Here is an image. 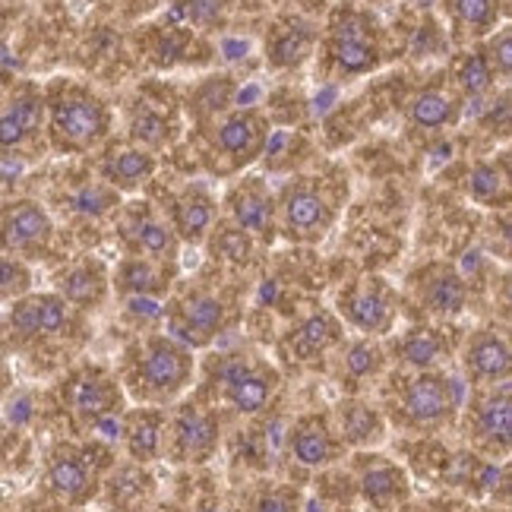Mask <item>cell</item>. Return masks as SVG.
I'll return each instance as SVG.
<instances>
[{
    "instance_id": "ac0fdd59",
    "label": "cell",
    "mask_w": 512,
    "mask_h": 512,
    "mask_svg": "<svg viewBox=\"0 0 512 512\" xmlns=\"http://www.w3.org/2000/svg\"><path fill=\"white\" fill-rule=\"evenodd\" d=\"M48 484L64 503L83 506L95 494V468L86 462V456H80V452L61 449V452H54V456H51Z\"/></svg>"
},
{
    "instance_id": "9c48e42d",
    "label": "cell",
    "mask_w": 512,
    "mask_h": 512,
    "mask_svg": "<svg viewBox=\"0 0 512 512\" xmlns=\"http://www.w3.org/2000/svg\"><path fill=\"white\" fill-rule=\"evenodd\" d=\"M219 380L225 389V402L241 415L263 411L279 389V373L247 358H228L219 370Z\"/></svg>"
},
{
    "instance_id": "4dcf8cb0",
    "label": "cell",
    "mask_w": 512,
    "mask_h": 512,
    "mask_svg": "<svg viewBox=\"0 0 512 512\" xmlns=\"http://www.w3.org/2000/svg\"><path fill=\"white\" fill-rule=\"evenodd\" d=\"M152 478L143 471V465L117 468L108 481V503L121 512H143V506L152 500Z\"/></svg>"
},
{
    "instance_id": "d590c367",
    "label": "cell",
    "mask_w": 512,
    "mask_h": 512,
    "mask_svg": "<svg viewBox=\"0 0 512 512\" xmlns=\"http://www.w3.org/2000/svg\"><path fill=\"white\" fill-rule=\"evenodd\" d=\"M130 140L143 149H162L174 140V121L165 114H159L155 108L143 105L136 108L133 117H130Z\"/></svg>"
},
{
    "instance_id": "3957f363",
    "label": "cell",
    "mask_w": 512,
    "mask_h": 512,
    "mask_svg": "<svg viewBox=\"0 0 512 512\" xmlns=\"http://www.w3.org/2000/svg\"><path fill=\"white\" fill-rule=\"evenodd\" d=\"M459 411V386L443 373L421 370L418 377L399 380L392 392V418L408 430H440Z\"/></svg>"
},
{
    "instance_id": "d6986e66",
    "label": "cell",
    "mask_w": 512,
    "mask_h": 512,
    "mask_svg": "<svg viewBox=\"0 0 512 512\" xmlns=\"http://www.w3.org/2000/svg\"><path fill=\"white\" fill-rule=\"evenodd\" d=\"M45 114V95L35 86H23L10 105L0 111V149H19L29 136L38 133Z\"/></svg>"
},
{
    "instance_id": "5bb4252c",
    "label": "cell",
    "mask_w": 512,
    "mask_h": 512,
    "mask_svg": "<svg viewBox=\"0 0 512 512\" xmlns=\"http://www.w3.org/2000/svg\"><path fill=\"white\" fill-rule=\"evenodd\" d=\"M10 326L19 336H61L70 326V307L61 294H38L19 301L10 313Z\"/></svg>"
},
{
    "instance_id": "5b68a950",
    "label": "cell",
    "mask_w": 512,
    "mask_h": 512,
    "mask_svg": "<svg viewBox=\"0 0 512 512\" xmlns=\"http://www.w3.org/2000/svg\"><path fill=\"white\" fill-rule=\"evenodd\" d=\"M282 228L298 241H317L329 231L336 219V203H332L329 187L317 184V177H304L282 190L279 196Z\"/></svg>"
},
{
    "instance_id": "b9f144b4",
    "label": "cell",
    "mask_w": 512,
    "mask_h": 512,
    "mask_svg": "<svg viewBox=\"0 0 512 512\" xmlns=\"http://www.w3.org/2000/svg\"><path fill=\"white\" fill-rule=\"evenodd\" d=\"M512 32L509 29H500L497 35H490V42L484 48V57L494 67V73L500 80H509V67H512Z\"/></svg>"
},
{
    "instance_id": "e575fe53",
    "label": "cell",
    "mask_w": 512,
    "mask_h": 512,
    "mask_svg": "<svg viewBox=\"0 0 512 512\" xmlns=\"http://www.w3.org/2000/svg\"><path fill=\"white\" fill-rule=\"evenodd\" d=\"M468 193L481 206H503L509 200V174L506 165L481 162L468 174Z\"/></svg>"
},
{
    "instance_id": "484cf974",
    "label": "cell",
    "mask_w": 512,
    "mask_h": 512,
    "mask_svg": "<svg viewBox=\"0 0 512 512\" xmlns=\"http://www.w3.org/2000/svg\"><path fill=\"white\" fill-rule=\"evenodd\" d=\"M339 440L342 446H354V449H367L386 440V418L377 408L351 399L339 405Z\"/></svg>"
},
{
    "instance_id": "74e56055",
    "label": "cell",
    "mask_w": 512,
    "mask_h": 512,
    "mask_svg": "<svg viewBox=\"0 0 512 512\" xmlns=\"http://www.w3.org/2000/svg\"><path fill=\"white\" fill-rule=\"evenodd\" d=\"M452 76H456V86L465 95H484L490 86H494L497 73L490 67V61L484 57V51H468L462 54L456 67H452Z\"/></svg>"
},
{
    "instance_id": "83f0119b",
    "label": "cell",
    "mask_w": 512,
    "mask_h": 512,
    "mask_svg": "<svg viewBox=\"0 0 512 512\" xmlns=\"http://www.w3.org/2000/svg\"><path fill=\"white\" fill-rule=\"evenodd\" d=\"M313 42H317V35H313V29L307 23H301V19H288V23L275 26L272 35L266 38V61L279 70L298 67L313 51Z\"/></svg>"
},
{
    "instance_id": "ffe728a7",
    "label": "cell",
    "mask_w": 512,
    "mask_h": 512,
    "mask_svg": "<svg viewBox=\"0 0 512 512\" xmlns=\"http://www.w3.org/2000/svg\"><path fill=\"white\" fill-rule=\"evenodd\" d=\"M512 370V354L506 336L494 329L478 332L465 348V373L475 383H506Z\"/></svg>"
},
{
    "instance_id": "d6a6232c",
    "label": "cell",
    "mask_w": 512,
    "mask_h": 512,
    "mask_svg": "<svg viewBox=\"0 0 512 512\" xmlns=\"http://www.w3.org/2000/svg\"><path fill=\"white\" fill-rule=\"evenodd\" d=\"M408 121L411 127H421V130H443L459 121V105H456V98L440 89H424L411 98Z\"/></svg>"
},
{
    "instance_id": "ba28073f",
    "label": "cell",
    "mask_w": 512,
    "mask_h": 512,
    "mask_svg": "<svg viewBox=\"0 0 512 512\" xmlns=\"http://www.w3.org/2000/svg\"><path fill=\"white\" fill-rule=\"evenodd\" d=\"M269 143V121L260 111H234L215 130L212 152L215 159H222L225 168L238 171L260 159Z\"/></svg>"
},
{
    "instance_id": "4316f807",
    "label": "cell",
    "mask_w": 512,
    "mask_h": 512,
    "mask_svg": "<svg viewBox=\"0 0 512 512\" xmlns=\"http://www.w3.org/2000/svg\"><path fill=\"white\" fill-rule=\"evenodd\" d=\"M57 288H61V298L67 304H76V307H98L105 301L108 294V272L102 263H76L70 266L67 272H61V279H57Z\"/></svg>"
},
{
    "instance_id": "7a4b0ae2",
    "label": "cell",
    "mask_w": 512,
    "mask_h": 512,
    "mask_svg": "<svg viewBox=\"0 0 512 512\" xmlns=\"http://www.w3.org/2000/svg\"><path fill=\"white\" fill-rule=\"evenodd\" d=\"M45 108H48V133L54 149L89 152L108 140L111 108L89 86L73 80H57L45 92Z\"/></svg>"
},
{
    "instance_id": "ee69618b",
    "label": "cell",
    "mask_w": 512,
    "mask_h": 512,
    "mask_svg": "<svg viewBox=\"0 0 512 512\" xmlns=\"http://www.w3.org/2000/svg\"><path fill=\"white\" fill-rule=\"evenodd\" d=\"M253 512H298V497L291 490H269L256 500Z\"/></svg>"
},
{
    "instance_id": "7dc6e473",
    "label": "cell",
    "mask_w": 512,
    "mask_h": 512,
    "mask_svg": "<svg viewBox=\"0 0 512 512\" xmlns=\"http://www.w3.org/2000/svg\"><path fill=\"white\" fill-rule=\"evenodd\" d=\"M165 512H181V509H165Z\"/></svg>"
},
{
    "instance_id": "30bf717a",
    "label": "cell",
    "mask_w": 512,
    "mask_h": 512,
    "mask_svg": "<svg viewBox=\"0 0 512 512\" xmlns=\"http://www.w3.org/2000/svg\"><path fill=\"white\" fill-rule=\"evenodd\" d=\"M54 238L48 212L32 200H16L0 212V244L19 256H38Z\"/></svg>"
},
{
    "instance_id": "8992f818",
    "label": "cell",
    "mask_w": 512,
    "mask_h": 512,
    "mask_svg": "<svg viewBox=\"0 0 512 512\" xmlns=\"http://www.w3.org/2000/svg\"><path fill=\"white\" fill-rule=\"evenodd\" d=\"M64 402L70 415L86 424V427H105L121 415L124 405V389L111 373L102 367H83L76 370L64 386Z\"/></svg>"
},
{
    "instance_id": "f35d334b",
    "label": "cell",
    "mask_w": 512,
    "mask_h": 512,
    "mask_svg": "<svg viewBox=\"0 0 512 512\" xmlns=\"http://www.w3.org/2000/svg\"><path fill=\"white\" fill-rule=\"evenodd\" d=\"M117 206V190H111L105 181H92V184H80L70 193V209L83 212V215H108Z\"/></svg>"
},
{
    "instance_id": "7402d4cb",
    "label": "cell",
    "mask_w": 512,
    "mask_h": 512,
    "mask_svg": "<svg viewBox=\"0 0 512 512\" xmlns=\"http://www.w3.org/2000/svg\"><path fill=\"white\" fill-rule=\"evenodd\" d=\"M165 421L168 415L162 408H136L124 418V446L136 465H149L162 456L165 449Z\"/></svg>"
},
{
    "instance_id": "6da1fadb",
    "label": "cell",
    "mask_w": 512,
    "mask_h": 512,
    "mask_svg": "<svg viewBox=\"0 0 512 512\" xmlns=\"http://www.w3.org/2000/svg\"><path fill=\"white\" fill-rule=\"evenodd\" d=\"M124 383L146 405H165L193 383V351L171 336H149L127 351Z\"/></svg>"
},
{
    "instance_id": "1f68e13d",
    "label": "cell",
    "mask_w": 512,
    "mask_h": 512,
    "mask_svg": "<svg viewBox=\"0 0 512 512\" xmlns=\"http://www.w3.org/2000/svg\"><path fill=\"white\" fill-rule=\"evenodd\" d=\"M396 354L402 364L415 367V370H433L437 364L446 361L449 342L440 336L437 329H408L405 336L396 342Z\"/></svg>"
},
{
    "instance_id": "7c38bea8",
    "label": "cell",
    "mask_w": 512,
    "mask_h": 512,
    "mask_svg": "<svg viewBox=\"0 0 512 512\" xmlns=\"http://www.w3.org/2000/svg\"><path fill=\"white\" fill-rule=\"evenodd\" d=\"M288 449L298 465L304 468H326L342 456V440L339 433H332L329 421L323 415H304L294 421Z\"/></svg>"
},
{
    "instance_id": "8fae6325",
    "label": "cell",
    "mask_w": 512,
    "mask_h": 512,
    "mask_svg": "<svg viewBox=\"0 0 512 512\" xmlns=\"http://www.w3.org/2000/svg\"><path fill=\"white\" fill-rule=\"evenodd\" d=\"M225 326V304L215 294H190L171 310V339L187 348L209 345Z\"/></svg>"
},
{
    "instance_id": "836d02e7",
    "label": "cell",
    "mask_w": 512,
    "mask_h": 512,
    "mask_svg": "<svg viewBox=\"0 0 512 512\" xmlns=\"http://www.w3.org/2000/svg\"><path fill=\"white\" fill-rule=\"evenodd\" d=\"M117 291L133 294V298H152L165 288V279L155 269V260H146V256H127L114 275Z\"/></svg>"
},
{
    "instance_id": "7bdbcfd3",
    "label": "cell",
    "mask_w": 512,
    "mask_h": 512,
    "mask_svg": "<svg viewBox=\"0 0 512 512\" xmlns=\"http://www.w3.org/2000/svg\"><path fill=\"white\" fill-rule=\"evenodd\" d=\"M29 285V272L23 263L16 260H0V298H7V294H16Z\"/></svg>"
},
{
    "instance_id": "60d3db41",
    "label": "cell",
    "mask_w": 512,
    "mask_h": 512,
    "mask_svg": "<svg viewBox=\"0 0 512 512\" xmlns=\"http://www.w3.org/2000/svg\"><path fill=\"white\" fill-rule=\"evenodd\" d=\"M212 247H215V253L225 256V260H231V263H247L250 253H253V238L247 231H241L238 225L219 228V231H215Z\"/></svg>"
},
{
    "instance_id": "4fadbf2b",
    "label": "cell",
    "mask_w": 512,
    "mask_h": 512,
    "mask_svg": "<svg viewBox=\"0 0 512 512\" xmlns=\"http://www.w3.org/2000/svg\"><path fill=\"white\" fill-rule=\"evenodd\" d=\"M228 212L234 225L247 231L250 238H272V215H275V200L266 190L260 177H247L238 187L228 193Z\"/></svg>"
},
{
    "instance_id": "f1b7e54d",
    "label": "cell",
    "mask_w": 512,
    "mask_h": 512,
    "mask_svg": "<svg viewBox=\"0 0 512 512\" xmlns=\"http://www.w3.org/2000/svg\"><path fill=\"white\" fill-rule=\"evenodd\" d=\"M326 61L342 76H364L380 67V42L373 38H326Z\"/></svg>"
},
{
    "instance_id": "ab89813d",
    "label": "cell",
    "mask_w": 512,
    "mask_h": 512,
    "mask_svg": "<svg viewBox=\"0 0 512 512\" xmlns=\"http://www.w3.org/2000/svg\"><path fill=\"white\" fill-rule=\"evenodd\" d=\"M383 367V348L373 345V342H354L345 351V370L351 373L354 380H367V377H377Z\"/></svg>"
},
{
    "instance_id": "e0dca14e",
    "label": "cell",
    "mask_w": 512,
    "mask_h": 512,
    "mask_svg": "<svg viewBox=\"0 0 512 512\" xmlns=\"http://www.w3.org/2000/svg\"><path fill=\"white\" fill-rule=\"evenodd\" d=\"M418 301L433 317H443V320L456 317V313L465 310V301H468L465 279L452 266H443V263L427 266L418 282Z\"/></svg>"
},
{
    "instance_id": "277c9868",
    "label": "cell",
    "mask_w": 512,
    "mask_h": 512,
    "mask_svg": "<svg viewBox=\"0 0 512 512\" xmlns=\"http://www.w3.org/2000/svg\"><path fill=\"white\" fill-rule=\"evenodd\" d=\"M222 443L219 418L212 408H203L196 402H187L165 421V449L171 462H190L200 465L215 456Z\"/></svg>"
},
{
    "instance_id": "f546056e",
    "label": "cell",
    "mask_w": 512,
    "mask_h": 512,
    "mask_svg": "<svg viewBox=\"0 0 512 512\" xmlns=\"http://www.w3.org/2000/svg\"><path fill=\"white\" fill-rule=\"evenodd\" d=\"M459 38H478L494 32L503 13V0H443Z\"/></svg>"
},
{
    "instance_id": "f6af8a7d",
    "label": "cell",
    "mask_w": 512,
    "mask_h": 512,
    "mask_svg": "<svg viewBox=\"0 0 512 512\" xmlns=\"http://www.w3.org/2000/svg\"><path fill=\"white\" fill-rule=\"evenodd\" d=\"M10 16H13V4H10V0H0V35L7 32V26H10Z\"/></svg>"
},
{
    "instance_id": "cb8c5ba5",
    "label": "cell",
    "mask_w": 512,
    "mask_h": 512,
    "mask_svg": "<svg viewBox=\"0 0 512 512\" xmlns=\"http://www.w3.org/2000/svg\"><path fill=\"white\" fill-rule=\"evenodd\" d=\"M342 342V323L332 313H310L288 332L285 348L298 361H317Z\"/></svg>"
},
{
    "instance_id": "603a6c76",
    "label": "cell",
    "mask_w": 512,
    "mask_h": 512,
    "mask_svg": "<svg viewBox=\"0 0 512 512\" xmlns=\"http://www.w3.org/2000/svg\"><path fill=\"white\" fill-rule=\"evenodd\" d=\"M215 225V203L200 187H187L171 200V231L187 244H200Z\"/></svg>"
},
{
    "instance_id": "8d00e7d4",
    "label": "cell",
    "mask_w": 512,
    "mask_h": 512,
    "mask_svg": "<svg viewBox=\"0 0 512 512\" xmlns=\"http://www.w3.org/2000/svg\"><path fill=\"white\" fill-rule=\"evenodd\" d=\"M326 29H329V38H373V42H380L377 16L354 4H339L332 10Z\"/></svg>"
},
{
    "instance_id": "9a60e30c",
    "label": "cell",
    "mask_w": 512,
    "mask_h": 512,
    "mask_svg": "<svg viewBox=\"0 0 512 512\" xmlns=\"http://www.w3.org/2000/svg\"><path fill=\"white\" fill-rule=\"evenodd\" d=\"M98 171H102V181L117 190V193H127V190H136L143 187L146 181H152L155 174V155L143 146L136 143H117L111 146L102 162H98Z\"/></svg>"
},
{
    "instance_id": "52a82bcc",
    "label": "cell",
    "mask_w": 512,
    "mask_h": 512,
    "mask_svg": "<svg viewBox=\"0 0 512 512\" xmlns=\"http://www.w3.org/2000/svg\"><path fill=\"white\" fill-rule=\"evenodd\" d=\"M339 313L348 326L361 329L364 336H386L399 313L396 291L377 275H364L339 294Z\"/></svg>"
},
{
    "instance_id": "d4e9b609",
    "label": "cell",
    "mask_w": 512,
    "mask_h": 512,
    "mask_svg": "<svg viewBox=\"0 0 512 512\" xmlns=\"http://www.w3.org/2000/svg\"><path fill=\"white\" fill-rule=\"evenodd\" d=\"M361 494L370 506L392 509L408 500V478L399 465H392L380 456H370L361 471Z\"/></svg>"
},
{
    "instance_id": "bcb514c9",
    "label": "cell",
    "mask_w": 512,
    "mask_h": 512,
    "mask_svg": "<svg viewBox=\"0 0 512 512\" xmlns=\"http://www.w3.org/2000/svg\"><path fill=\"white\" fill-rule=\"evenodd\" d=\"M7 86H10V80H7V73H4V70H0V98H4V95H7Z\"/></svg>"
},
{
    "instance_id": "2e32d148",
    "label": "cell",
    "mask_w": 512,
    "mask_h": 512,
    "mask_svg": "<svg viewBox=\"0 0 512 512\" xmlns=\"http://www.w3.org/2000/svg\"><path fill=\"white\" fill-rule=\"evenodd\" d=\"M471 430L475 440L484 443L487 449H509V433H512V402H509V386L503 383L500 392L490 389L471 405Z\"/></svg>"
},
{
    "instance_id": "44dd1931",
    "label": "cell",
    "mask_w": 512,
    "mask_h": 512,
    "mask_svg": "<svg viewBox=\"0 0 512 512\" xmlns=\"http://www.w3.org/2000/svg\"><path fill=\"white\" fill-rule=\"evenodd\" d=\"M124 241L133 256H146V260H174L177 253V238L174 231L159 222L149 209H133L124 222Z\"/></svg>"
}]
</instances>
